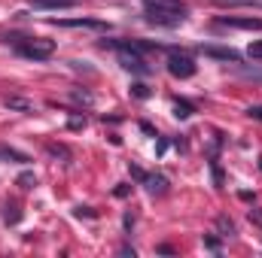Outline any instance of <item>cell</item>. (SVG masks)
I'll list each match as a JSON object with an SVG mask.
<instances>
[{
    "label": "cell",
    "instance_id": "11",
    "mask_svg": "<svg viewBox=\"0 0 262 258\" xmlns=\"http://www.w3.org/2000/svg\"><path fill=\"white\" fill-rule=\"evenodd\" d=\"M6 110H18V113H34V104L25 97H6Z\"/></svg>",
    "mask_w": 262,
    "mask_h": 258
},
{
    "label": "cell",
    "instance_id": "26",
    "mask_svg": "<svg viewBox=\"0 0 262 258\" xmlns=\"http://www.w3.org/2000/svg\"><path fill=\"white\" fill-rule=\"evenodd\" d=\"M259 161H262V158H259Z\"/></svg>",
    "mask_w": 262,
    "mask_h": 258
},
{
    "label": "cell",
    "instance_id": "10",
    "mask_svg": "<svg viewBox=\"0 0 262 258\" xmlns=\"http://www.w3.org/2000/svg\"><path fill=\"white\" fill-rule=\"evenodd\" d=\"M0 161H15V164H28L31 158L18 149H9V146H0Z\"/></svg>",
    "mask_w": 262,
    "mask_h": 258
},
{
    "label": "cell",
    "instance_id": "2",
    "mask_svg": "<svg viewBox=\"0 0 262 258\" xmlns=\"http://www.w3.org/2000/svg\"><path fill=\"white\" fill-rule=\"evenodd\" d=\"M195 61L189 58V55H183V52H171V58H168V73L174 76V79H192L195 76Z\"/></svg>",
    "mask_w": 262,
    "mask_h": 258
},
{
    "label": "cell",
    "instance_id": "23",
    "mask_svg": "<svg viewBox=\"0 0 262 258\" xmlns=\"http://www.w3.org/2000/svg\"><path fill=\"white\" fill-rule=\"evenodd\" d=\"M131 194V186H119V189H116V197H128Z\"/></svg>",
    "mask_w": 262,
    "mask_h": 258
},
{
    "label": "cell",
    "instance_id": "18",
    "mask_svg": "<svg viewBox=\"0 0 262 258\" xmlns=\"http://www.w3.org/2000/svg\"><path fill=\"white\" fill-rule=\"evenodd\" d=\"M247 55H250V58H256V61H262V40H256V43H250Z\"/></svg>",
    "mask_w": 262,
    "mask_h": 258
},
{
    "label": "cell",
    "instance_id": "6",
    "mask_svg": "<svg viewBox=\"0 0 262 258\" xmlns=\"http://www.w3.org/2000/svg\"><path fill=\"white\" fill-rule=\"evenodd\" d=\"M52 24H58V28H89V31H107L110 28L101 18H55Z\"/></svg>",
    "mask_w": 262,
    "mask_h": 258
},
{
    "label": "cell",
    "instance_id": "5",
    "mask_svg": "<svg viewBox=\"0 0 262 258\" xmlns=\"http://www.w3.org/2000/svg\"><path fill=\"white\" fill-rule=\"evenodd\" d=\"M143 12H183L186 15V3L183 0H143Z\"/></svg>",
    "mask_w": 262,
    "mask_h": 258
},
{
    "label": "cell",
    "instance_id": "8",
    "mask_svg": "<svg viewBox=\"0 0 262 258\" xmlns=\"http://www.w3.org/2000/svg\"><path fill=\"white\" fill-rule=\"evenodd\" d=\"M146 192L152 194V197H162V194H168V176H162V173H146Z\"/></svg>",
    "mask_w": 262,
    "mask_h": 258
},
{
    "label": "cell",
    "instance_id": "19",
    "mask_svg": "<svg viewBox=\"0 0 262 258\" xmlns=\"http://www.w3.org/2000/svg\"><path fill=\"white\" fill-rule=\"evenodd\" d=\"M131 176H134L137 183H143V179H146V173H143V170H140L137 164H131Z\"/></svg>",
    "mask_w": 262,
    "mask_h": 258
},
{
    "label": "cell",
    "instance_id": "9",
    "mask_svg": "<svg viewBox=\"0 0 262 258\" xmlns=\"http://www.w3.org/2000/svg\"><path fill=\"white\" fill-rule=\"evenodd\" d=\"M79 0H31V6L34 9H70V6H76Z\"/></svg>",
    "mask_w": 262,
    "mask_h": 258
},
{
    "label": "cell",
    "instance_id": "14",
    "mask_svg": "<svg viewBox=\"0 0 262 258\" xmlns=\"http://www.w3.org/2000/svg\"><path fill=\"white\" fill-rule=\"evenodd\" d=\"M15 186H18V189H21V192H31V189H34V186H37V176H34V173H31V170H25V173H21V176H18V179H15Z\"/></svg>",
    "mask_w": 262,
    "mask_h": 258
},
{
    "label": "cell",
    "instance_id": "3",
    "mask_svg": "<svg viewBox=\"0 0 262 258\" xmlns=\"http://www.w3.org/2000/svg\"><path fill=\"white\" fill-rule=\"evenodd\" d=\"M216 24H220V28H238V31H262V18H253V15H247V18H238V15H220Z\"/></svg>",
    "mask_w": 262,
    "mask_h": 258
},
{
    "label": "cell",
    "instance_id": "15",
    "mask_svg": "<svg viewBox=\"0 0 262 258\" xmlns=\"http://www.w3.org/2000/svg\"><path fill=\"white\" fill-rule=\"evenodd\" d=\"M46 152H49V155H55V158H61L64 164H70V152H67V146H61V143H49V146H46Z\"/></svg>",
    "mask_w": 262,
    "mask_h": 258
},
{
    "label": "cell",
    "instance_id": "4",
    "mask_svg": "<svg viewBox=\"0 0 262 258\" xmlns=\"http://www.w3.org/2000/svg\"><path fill=\"white\" fill-rule=\"evenodd\" d=\"M119 64L125 67L128 73H137V76H146V73H149V64H146L140 55L128 52V49H119Z\"/></svg>",
    "mask_w": 262,
    "mask_h": 258
},
{
    "label": "cell",
    "instance_id": "13",
    "mask_svg": "<svg viewBox=\"0 0 262 258\" xmlns=\"http://www.w3.org/2000/svg\"><path fill=\"white\" fill-rule=\"evenodd\" d=\"M216 231H220L223 237H235V222H232L229 216H216Z\"/></svg>",
    "mask_w": 262,
    "mask_h": 258
},
{
    "label": "cell",
    "instance_id": "1",
    "mask_svg": "<svg viewBox=\"0 0 262 258\" xmlns=\"http://www.w3.org/2000/svg\"><path fill=\"white\" fill-rule=\"evenodd\" d=\"M12 46L21 58H31V61H46L55 52V43L46 40V37H25V40H15Z\"/></svg>",
    "mask_w": 262,
    "mask_h": 258
},
{
    "label": "cell",
    "instance_id": "12",
    "mask_svg": "<svg viewBox=\"0 0 262 258\" xmlns=\"http://www.w3.org/2000/svg\"><path fill=\"white\" fill-rule=\"evenodd\" d=\"M3 222H6V225H18V222H21L18 203H6V207H3Z\"/></svg>",
    "mask_w": 262,
    "mask_h": 258
},
{
    "label": "cell",
    "instance_id": "7",
    "mask_svg": "<svg viewBox=\"0 0 262 258\" xmlns=\"http://www.w3.org/2000/svg\"><path fill=\"white\" fill-rule=\"evenodd\" d=\"M201 55L204 58H213V61H232V64L241 61V55L235 49H226V46H201Z\"/></svg>",
    "mask_w": 262,
    "mask_h": 258
},
{
    "label": "cell",
    "instance_id": "22",
    "mask_svg": "<svg viewBox=\"0 0 262 258\" xmlns=\"http://www.w3.org/2000/svg\"><path fill=\"white\" fill-rule=\"evenodd\" d=\"M204 246H207V249H213V252H216V249H220V240H213V237H204Z\"/></svg>",
    "mask_w": 262,
    "mask_h": 258
},
{
    "label": "cell",
    "instance_id": "16",
    "mask_svg": "<svg viewBox=\"0 0 262 258\" xmlns=\"http://www.w3.org/2000/svg\"><path fill=\"white\" fill-rule=\"evenodd\" d=\"M174 116L177 119H189L192 116V104L189 100H174Z\"/></svg>",
    "mask_w": 262,
    "mask_h": 258
},
{
    "label": "cell",
    "instance_id": "24",
    "mask_svg": "<svg viewBox=\"0 0 262 258\" xmlns=\"http://www.w3.org/2000/svg\"><path fill=\"white\" fill-rule=\"evenodd\" d=\"M250 219H253L256 225H262V210H250Z\"/></svg>",
    "mask_w": 262,
    "mask_h": 258
},
{
    "label": "cell",
    "instance_id": "20",
    "mask_svg": "<svg viewBox=\"0 0 262 258\" xmlns=\"http://www.w3.org/2000/svg\"><path fill=\"white\" fill-rule=\"evenodd\" d=\"M70 128H73V131L85 128V119H79V116H70Z\"/></svg>",
    "mask_w": 262,
    "mask_h": 258
},
{
    "label": "cell",
    "instance_id": "17",
    "mask_svg": "<svg viewBox=\"0 0 262 258\" xmlns=\"http://www.w3.org/2000/svg\"><path fill=\"white\" fill-rule=\"evenodd\" d=\"M131 94L140 97V100H146V97H149V88H146L143 82H134V85H131Z\"/></svg>",
    "mask_w": 262,
    "mask_h": 258
},
{
    "label": "cell",
    "instance_id": "25",
    "mask_svg": "<svg viewBox=\"0 0 262 258\" xmlns=\"http://www.w3.org/2000/svg\"><path fill=\"white\" fill-rule=\"evenodd\" d=\"M76 216H89V219H95V213H92L89 207H79V210H76Z\"/></svg>",
    "mask_w": 262,
    "mask_h": 258
},
{
    "label": "cell",
    "instance_id": "21",
    "mask_svg": "<svg viewBox=\"0 0 262 258\" xmlns=\"http://www.w3.org/2000/svg\"><path fill=\"white\" fill-rule=\"evenodd\" d=\"M247 116H250V119H256V122H262V107H250V110H247Z\"/></svg>",
    "mask_w": 262,
    "mask_h": 258
}]
</instances>
